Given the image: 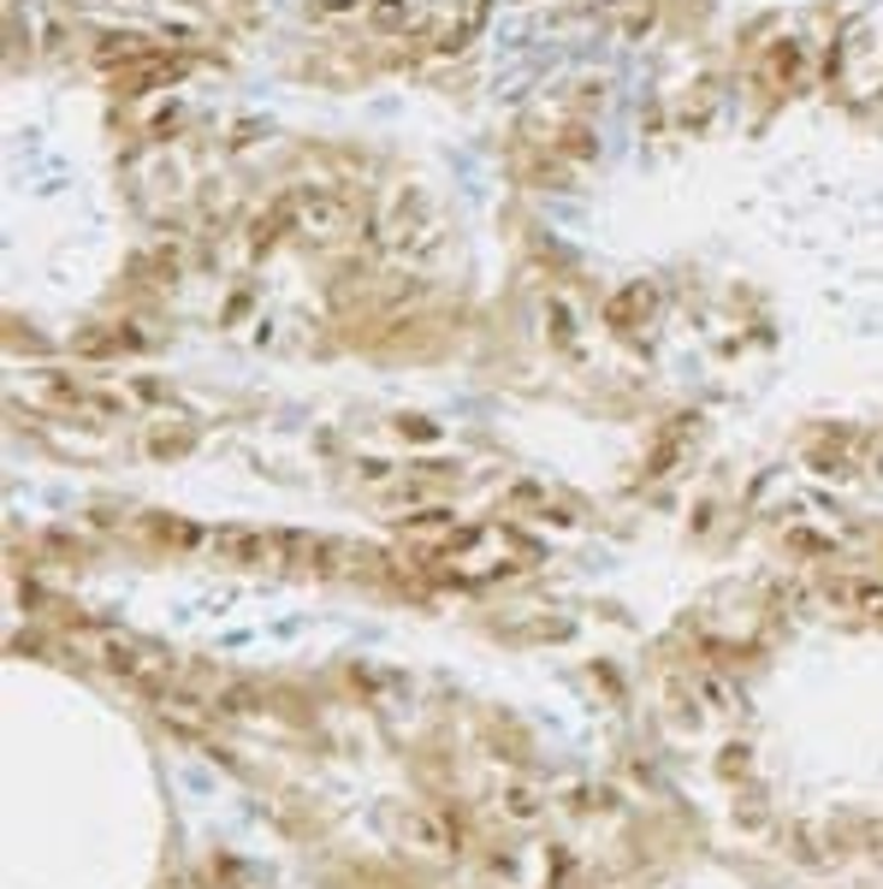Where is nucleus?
I'll return each mask as SVG.
<instances>
[{
  "mask_svg": "<svg viewBox=\"0 0 883 889\" xmlns=\"http://www.w3.org/2000/svg\"><path fill=\"white\" fill-rule=\"evenodd\" d=\"M95 658L108 664V671L119 682H131L136 694H149L154 706L179 688V664H172V653H161V646H149V641H131V635H101L95 641Z\"/></svg>",
  "mask_w": 883,
  "mask_h": 889,
  "instance_id": "1",
  "label": "nucleus"
},
{
  "mask_svg": "<svg viewBox=\"0 0 883 889\" xmlns=\"http://www.w3.org/2000/svg\"><path fill=\"white\" fill-rule=\"evenodd\" d=\"M214 552L226 563H237V570H262V563H280V540L262 534V528H220Z\"/></svg>",
  "mask_w": 883,
  "mask_h": 889,
  "instance_id": "2",
  "label": "nucleus"
},
{
  "mask_svg": "<svg viewBox=\"0 0 883 889\" xmlns=\"http://www.w3.org/2000/svg\"><path fill=\"white\" fill-rule=\"evenodd\" d=\"M297 226L308 232V237H338L344 232V202L338 196H315V191H297Z\"/></svg>",
  "mask_w": 883,
  "mask_h": 889,
  "instance_id": "3",
  "label": "nucleus"
},
{
  "mask_svg": "<svg viewBox=\"0 0 883 889\" xmlns=\"http://www.w3.org/2000/svg\"><path fill=\"white\" fill-rule=\"evenodd\" d=\"M291 226H297V196H280L273 208L255 214V226H250V255H267V249L291 232Z\"/></svg>",
  "mask_w": 883,
  "mask_h": 889,
  "instance_id": "4",
  "label": "nucleus"
},
{
  "mask_svg": "<svg viewBox=\"0 0 883 889\" xmlns=\"http://www.w3.org/2000/svg\"><path fill=\"white\" fill-rule=\"evenodd\" d=\"M652 303H658V290L647 279H635V285H622L617 297L605 303V320H611V327H640V320L652 315Z\"/></svg>",
  "mask_w": 883,
  "mask_h": 889,
  "instance_id": "5",
  "label": "nucleus"
},
{
  "mask_svg": "<svg viewBox=\"0 0 883 889\" xmlns=\"http://www.w3.org/2000/svg\"><path fill=\"white\" fill-rule=\"evenodd\" d=\"M184 78V60H136L131 72H125V90L131 95H143V90H161V83H179Z\"/></svg>",
  "mask_w": 883,
  "mask_h": 889,
  "instance_id": "6",
  "label": "nucleus"
},
{
  "mask_svg": "<svg viewBox=\"0 0 883 889\" xmlns=\"http://www.w3.org/2000/svg\"><path fill=\"white\" fill-rule=\"evenodd\" d=\"M830 600H836V605H854V611H872V617H883V581H836V587H830Z\"/></svg>",
  "mask_w": 883,
  "mask_h": 889,
  "instance_id": "7",
  "label": "nucleus"
},
{
  "mask_svg": "<svg viewBox=\"0 0 883 889\" xmlns=\"http://www.w3.org/2000/svg\"><path fill=\"white\" fill-rule=\"evenodd\" d=\"M409 836H422L427 854H451V825H445V818H433V813H415V818H409Z\"/></svg>",
  "mask_w": 883,
  "mask_h": 889,
  "instance_id": "8",
  "label": "nucleus"
},
{
  "mask_svg": "<svg viewBox=\"0 0 883 889\" xmlns=\"http://www.w3.org/2000/svg\"><path fill=\"white\" fill-rule=\"evenodd\" d=\"M125 54H131V60H149V42H143V37H108V42L95 48V60H108V65L125 60Z\"/></svg>",
  "mask_w": 883,
  "mask_h": 889,
  "instance_id": "9",
  "label": "nucleus"
},
{
  "mask_svg": "<svg viewBox=\"0 0 883 889\" xmlns=\"http://www.w3.org/2000/svg\"><path fill=\"white\" fill-rule=\"evenodd\" d=\"M505 813L522 818V825H534V818H540L546 807H540V795H534V789H522V783H516V789H505Z\"/></svg>",
  "mask_w": 883,
  "mask_h": 889,
  "instance_id": "10",
  "label": "nucleus"
},
{
  "mask_svg": "<svg viewBox=\"0 0 883 889\" xmlns=\"http://www.w3.org/2000/svg\"><path fill=\"white\" fill-rule=\"evenodd\" d=\"M214 712H226V717L255 712V688H244V682H237V688H220V694H214Z\"/></svg>",
  "mask_w": 883,
  "mask_h": 889,
  "instance_id": "11",
  "label": "nucleus"
},
{
  "mask_svg": "<svg viewBox=\"0 0 883 889\" xmlns=\"http://www.w3.org/2000/svg\"><path fill=\"white\" fill-rule=\"evenodd\" d=\"M700 694L712 699L718 712H735V688H730V682H723L718 671H700Z\"/></svg>",
  "mask_w": 883,
  "mask_h": 889,
  "instance_id": "12",
  "label": "nucleus"
},
{
  "mask_svg": "<svg viewBox=\"0 0 883 889\" xmlns=\"http://www.w3.org/2000/svg\"><path fill=\"white\" fill-rule=\"evenodd\" d=\"M368 19H374L379 30H397V24L409 19V0H374V7H368Z\"/></svg>",
  "mask_w": 883,
  "mask_h": 889,
  "instance_id": "13",
  "label": "nucleus"
},
{
  "mask_svg": "<svg viewBox=\"0 0 883 889\" xmlns=\"http://www.w3.org/2000/svg\"><path fill=\"white\" fill-rule=\"evenodd\" d=\"M72 350H78V356H108V350H119V333H95V327H90V333L72 338Z\"/></svg>",
  "mask_w": 883,
  "mask_h": 889,
  "instance_id": "14",
  "label": "nucleus"
},
{
  "mask_svg": "<svg viewBox=\"0 0 883 889\" xmlns=\"http://www.w3.org/2000/svg\"><path fill=\"white\" fill-rule=\"evenodd\" d=\"M551 338H558L564 350L576 345V327H569V309H564V303H551Z\"/></svg>",
  "mask_w": 883,
  "mask_h": 889,
  "instance_id": "15",
  "label": "nucleus"
},
{
  "mask_svg": "<svg viewBox=\"0 0 883 889\" xmlns=\"http://www.w3.org/2000/svg\"><path fill=\"white\" fill-rule=\"evenodd\" d=\"M184 445H190L184 433H154V439H149V451H154V457H172V451H184Z\"/></svg>",
  "mask_w": 883,
  "mask_h": 889,
  "instance_id": "16",
  "label": "nucleus"
},
{
  "mask_svg": "<svg viewBox=\"0 0 883 889\" xmlns=\"http://www.w3.org/2000/svg\"><path fill=\"white\" fill-rule=\"evenodd\" d=\"M789 545H794V552H830L824 534H789Z\"/></svg>",
  "mask_w": 883,
  "mask_h": 889,
  "instance_id": "17",
  "label": "nucleus"
},
{
  "mask_svg": "<svg viewBox=\"0 0 883 889\" xmlns=\"http://www.w3.org/2000/svg\"><path fill=\"white\" fill-rule=\"evenodd\" d=\"M397 427H404L409 439H439V427H433V421H397Z\"/></svg>",
  "mask_w": 883,
  "mask_h": 889,
  "instance_id": "18",
  "label": "nucleus"
}]
</instances>
